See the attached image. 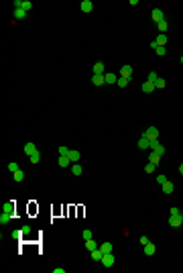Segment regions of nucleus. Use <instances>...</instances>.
<instances>
[{"label":"nucleus","instance_id":"29","mask_svg":"<svg viewBox=\"0 0 183 273\" xmlns=\"http://www.w3.org/2000/svg\"><path fill=\"white\" fill-rule=\"evenodd\" d=\"M159 159H161V155H157V153H153V151H151V155H149V163L157 165V163H159Z\"/></svg>","mask_w":183,"mask_h":273},{"label":"nucleus","instance_id":"12","mask_svg":"<svg viewBox=\"0 0 183 273\" xmlns=\"http://www.w3.org/2000/svg\"><path fill=\"white\" fill-rule=\"evenodd\" d=\"M136 145H138V149H149L151 141H149V139H147V136H145V132H143V136H140V139H138V143H136Z\"/></svg>","mask_w":183,"mask_h":273},{"label":"nucleus","instance_id":"28","mask_svg":"<svg viewBox=\"0 0 183 273\" xmlns=\"http://www.w3.org/2000/svg\"><path fill=\"white\" fill-rule=\"evenodd\" d=\"M157 80H159L157 72H149V76H147V82H151V84H157Z\"/></svg>","mask_w":183,"mask_h":273},{"label":"nucleus","instance_id":"14","mask_svg":"<svg viewBox=\"0 0 183 273\" xmlns=\"http://www.w3.org/2000/svg\"><path fill=\"white\" fill-rule=\"evenodd\" d=\"M157 253V247H155L153 243H149V245H145V255L147 257H153V255Z\"/></svg>","mask_w":183,"mask_h":273},{"label":"nucleus","instance_id":"10","mask_svg":"<svg viewBox=\"0 0 183 273\" xmlns=\"http://www.w3.org/2000/svg\"><path fill=\"white\" fill-rule=\"evenodd\" d=\"M15 210H16V204H15V200L6 202V204L2 206V212H10V214H15Z\"/></svg>","mask_w":183,"mask_h":273},{"label":"nucleus","instance_id":"2","mask_svg":"<svg viewBox=\"0 0 183 273\" xmlns=\"http://www.w3.org/2000/svg\"><path fill=\"white\" fill-rule=\"evenodd\" d=\"M145 136L149 139V141H155V139H159V128L157 127H149L145 131Z\"/></svg>","mask_w":183,"mask_h":273},{"label":"nucleus","instance_id":"37","mask_svg":"<svg viewBox=\"0 0 183 273\" xmlns=\"http://www.w3.org/2000/svg\"><path fill=\"white\" fill-rule=\"evenodd\" d=\"M179 214H181V212H179V208H177V206H173V208L169 210V216H179Z\"/></svg>","mask_w":183,"mask_h":273},{"label":"nucleus","instance_id":"41","mask_svg":"<svg viewBox=\"0 0 183 273\" xmlns=\"http://www.w3.org/2000/svg\"><path fill=\"white\" fill-rule=\"evenodd\" d=\"M155 88H165V80L159 78V80H157V84H155Z\"/></svg>","mask_w":183,"mask_h":273},{"label":"nucleus","instance_id":"39","mask_svg":"<svg viewBox=\"0 0 183 273\" xmlns=\"http://www.w3.org/2000/svg\"><path fill=\"white\" fill-rule=\"evenodd\" d=\"M8 169L12 171V173H15V171H19V163H15V161H12V163H8Z\"/></svg>","mask_w":183,"mask_h":273},{"label":"nucleus","instance_id":"1","mask_svg":"<svg viewBox=\"0 0 183 273\" xmlns=\"http://www.w3.org/2000/svg\"><path fill=\"white\" fill-rule=\"evenodd\" d=\"M104 267H114V263H116V257L112 253H104V257H102V261H100Z\"/></svg>","mask_w":183,"mask_h":273},{"label":"nucleus","instance_id":"25","mask_svg":"<svg viewBox=\"0 0 183 273\" xmlns=\"http://www.w3.org/2000/svg\"><path fill=\"white\" fill-rule=\"evenodd\" d=\"M100 249H102V253H112V249H114V247H112V243H102L100 245Z\"/></svg>","mask_w":183,"mask_h":273},{"label":"nucleus","instance_id":"4","mask_svg":"<svg viewBox=\"0 0 183 273\" xmlns=\"http://www.w3.org/2000/svg\"><path fill=\"white\" fill-rule=\"evenodd\" d=\"M79 10H82L83 15L92 12V10H94V2H92V0H82V4H79Z\"/></svg>","mask_w":183,"mask_h":273},{"label":"nucleus","instance_id":"24","mask_svg":"<svg viewBox=\"0 0 183 273\" xmlns=\"http://www.w3.org/2000/svg\"><path fill=\"white\" fill-rule=\"evenodd\" d=\"M12 177H15V181H16V184H20V181L24 180V171H23V169L15 171V173H12Z\"/></svg>","mask_w":183,"mask_h":273},{"label":"nucleus","instance_id":"7","mask_svg":"<svg viewBox=\"0 0 183 273\" xmlns=\"http://www.w3.org/2000/svg\"><path fill=\"white\" fill-rule=\"evenodd\" d=\"M23 151L27 153V155H33V153H37L39 149H37V145H35V143H24V147H23Z\"/></svg>","mask_w":183,"mask_h":273},{"label":"nucleus","instance_id":"30","mask_svg":"<svg viewBox=\"0 0 183 273\" xmlns=\"http://www.w3.org/2000/svg\"><path fill=\"white\" fill-rule=\"evenodd\" d=\"M29 159H31V163H33V165H37L39 161H41V153H39V151H37V153H33Z\"/></svg>","mask_w":183,"mask_h":273},{"label":"nucleus","instance_id":"22","mask_svg":"<svg viewBox=\"0 0 183 273\" xmlns=\"http://www.w3.org/2000/svg\"><path fill=\"white\" fill-rule=\"evenodd\" d=\"M94 73H98V76H104V63H102V61L94 63Z\"/></svg>","mask_w":183,"mask_h":273},{"label":"nucleus","instance_id":"42","mask_svg":"<svg viewBox=\"0 0 183 273\" xmlns=\"http://www.w3.org/2000/svg\"><path fill=\"white\" fill-rule=\"evenodd\" d=\"M155 51H157V55H165L167 53V47H157Z\"/></svg>","mask_w":183,"mask_h":273},{"label":"nucleus","instance_id":"21","mask_svg":"<svg viewBox=\"0 0 183 273\" xmlns=\"http://www.w3.org/2000/svg\"><path fill=\"white\" fill-rule=\"evenodd\" d=\"M69 169H71V173H73V176H82V171H83V167L79 165V163H73V165L69 167Z\"/></svg>","mask_w":183,"mask_h":273},{"label":"nucleus","instance_id":"32","mask_svg":"<svg viewBox=\"0 0 183 273\" xmlns=\"http://www.w3.org/2000/svg\"><path fill=\"white\" fill-rule=\"evenodd\" d=\"M128 82H130V80H126V78H120V76H118V82H116V84H118L120 88H126V86H128Z\"/></svg>","mask_w":183,"mask_h":273},{"label":"nucleus","instance_id":"15","mask_svg":"<svg viewBox=\"0 0 183 273\" xmlns=\"http://www.w3.org/2000/svg\"><path fill=\"white\" fill-rule=\"evenodd\" d=\"M161 190H163V194H173V190H175V188H173V184H171V181H165V184L163 185H161Z\"/></svg>","mask_w":183,"mask_h":273},{"label":"nucleus","instance_id":"46","mask_svg":"<svg viewBox=\"0 0 183 273\" xmlns=\"http://www.w3.org/2000/svg\"><path fill=\"white\" fill-rule=\"evenodd\" d=\"M179 173H181V176H183V163H181V165H179Z\"/></svg>","mask_w":183,"mask_h":273},{"label":"nucleus","instance_id":"20","mask_svg":"<svg viewBox=\"0 0 183 273\" xmlns=\"http://www.w3.org/2000/svg\"><path fill=\"white\" fill-rule=\"evenodd\" d=\"M24 16H27V10H23V8H15V20H23Z\"/></svg>","mask_w":183,"mask_h":273},{"label":"nucleus","instance_id":"5","mask_svg":"<svg viewBox=\"0 0 183 273\" xmlns=\"http://www.w3.org/2000/svg\"><path fill=\"white\" fill-rule=\"evenodd\" d=\"M169 226H173V228H179V226L183 224V220H181V214L179 216H171V218H167Z\"/></svg>","mask_w":183,"mask_h":273},{"label":"nucleus","instance_id":"45","mask_svg":"<svg viewBox=\"0 0 183 273\" xmlns=\"http://www.w3.org/2000/svg\"><path fill=\"white\" fill-rule=\"evenodd\" d=\"M53 273H65V269L63 267H53Z\"/></svg>","mask_w":183,"mask_h":273},{"label":"nucleus","instance_id":"3","mask_svg":"<svg viewBox=\"0 0 183 273\" xmlns=\"http://www.w3.org/2000/svg\"><path fill=\"white\" fill-rule=\"evenodd\" d=\"M15 8H23V10L29 12L33 8V2H29V0H15Z\"/></svg>","mask_w":183,"mask_h":273},{"label":"nucleus","instance_id":"38","mask_svg":"<svg viewBox=\"0 0 183 273\" xmlns=\"http://www.w3.org/2000/svg\"><path fill=\"white\" fill-rule=\"evenodd\" d=\"M10 236H12V239H20V236H23V230H12V234H10Z\"/></svg>","mask_w":183,"mask_h":273},{"label":"nucleus","instance_id":"26","mask_svg":"<svg viewBox=\"0 0 183 273\" xmlns=\"http://www.w3.org/2000/svg\"><path fill=\"white\" fill-rule=\"evenodd\" d=\"M86 249H87V251H90V253H92V251H94V249H98V243H96V240H94V239L86 240Z\"/></svg>","mask_w":183,"mask_h":273},{"label":"nucleus","instance_id":"6","mask_svg":"<svg viewBox=\"0 0 183 273\" xmlns=\"http://www.w3.org/2000/svg\"><path fill=\"white\" fill-rule=\"evenodd\" d=\"M151 19H153L155 23H159V20L165 19V12H163L161 8H153V12H151Z\"/></svg>","mask_w":183,"mask_h":273},{"label":"nucleus","instance_id":"9","mask_svg":"<svg viewBox=\"0 0 183 273\" xmlns=\"http://www.w3.org/2000/svg\"><path fill=\"white\" fill-rule=\"evenodd\" d=\"M57 163H59V167H71V165H73L71 159H69V157H65V155H59Z\"/></svg>","mask_w":183,"mask_h":273},{"label":"nucleus","instance_id":"47","mask_svg":"<svg viewBox=\"0 0 183 273\" xmlns=\"http://www.w3.org/2000/svg\"><path fill=\"white\" fill-rule=\"evenodd\" d=\"M181 63H183V55H181Z\"/></svg>","mask_w":183,"mask_h":273},{"label":"nucleus","instance_id":"31","mask_svg":"<svg viewBox=\"0 0 183 273\" xmlns=\"http://www.w3.org/2000/svg\"><path fill=\"white\" fill-rule=\"evenodd\" d=\"M161 147V143H159V139H155V141H151V145H149V149L151 151H157V149H159Z\"/></svg>","mask_w":183,"mask_h":273},{"label":"nucleus","instance_id":"33","mask_svg":"<svg viewBox=\"0 0 183 273\" xmlns=\"http://www.w3.org/2000/svg\"><path fill=\"white\" fill-rule=\"evenodd\" d=\"M82 236H83V240H90V239H94V234H92V230H83V232H82Z\"/></svg>","mask_w":183,"mask_h":273},{"label":"nucleus","instance_id":"43","mask_svg":"<svg viewBox=\"0 0 183 273\" xmlns=\"http://www.w3.org/2000/svg\"><path fill=\"white\" fill-rule=\"evenodd\" d=\"M151 240H149V236H140V245H143V247H145V245H149Z\"/></svg>","mask_w":183,"mask_h":273},{"label":"nucleus","instance_id":"13","mask_svg":"<svg viewBox=\"0 0 183 273\" xmlns=\"http://www.w3.org/2000/svg\"><path fill=\"white\" fill-rule=\"evenodd\" d=\"M140 90H143L145 94H151V92H155L157 88H155V84H151V82H145L143 86H140Z\"/></svg>","mask_w":183,"mask_h":273},{"label":"nucleus","instance_id":"18","mask_svg":"<svg viewBox=\"0 0 183 273\" xmlns=\"http://www.w3.org/2000/svg\"><path fill=\"white\" fill-rule=\"evenodd\" d=\"M90 255H92V259H94V261H102V257H104V253H102L100 247H98V249H94Z\"/></svg>","mask_w":183,"mask_h":273},{"label":"nucleus","instance_id":"23","mask_svg":"<svg viewBox=\"0 0 183 273\" xmlns=\"http://www.w3.org/2000/svg\"><path fill=\"white\" fill-rule=\"evenodd\" d=\"M104 80H106V84H116L118 82L116 73H104Z\"/></svg>","mask_w":183,"mask_h":273},{"label":"nucleus","instance_id":"48","mask_svg":"<svg viewBox=\"0 0 183 273\" xmlns=\"http://www.w3.org/2000/svg\"><path fill=\"white\" fill-rule=\"evenodd\" d=\"M181 220H183V212H181Z\"/></svg>","mask_w":183,"mask_h":273},{"label":"nucleus","instance_id":"19","mask_svg":"<svg viewBox=\"0 0 183 273\" xmlns=\"http://www.w3.org/2000/svg\"><path fill=\"white\" fill-rule=\"evenodd\" d=\"M155 41H157V45H159V47H167V35H165V33H161Z\"/></svg>","mask_w":183,"mask_h":273},{"label":"nucleus","instance_id":"44","mask_svg":"<svg viewBox=\"0 0 183 273\" xmlns=\"http://www.w3.org/2000/svg\"><path fill=\"white\" fill-rule=\"evenodd\" d=\"M153 153H157V155H165V147H163V145H161V147H159V149H157V151H153Z\"/></svg>","mask_w":183,"mask_h":273},{"label":"nucleus","instance_id":"27","mask_svg":"<svg viewBox=\"0 0 183 273\" xmlns=\"http://www.w3.org/2000/svg\"><path fill=\"white\" fill-rule=\"evenodd\" d=\"M157 27H159V31H161V33H167V27H169V23H167V19H163V20H159V23H157Z\"/></svg>","mask_w":183,"mask_h":273},{"label":"nucleus","instance_id":"8","mask_svg":"<svg viewBox=\"0 0 183 273\" xmlns=\"http://www.w3.org/2000/svg\"><path fill=\"white\" fill-rule=\"evenodd\" d=\"M120 78L132 80V67H130V65H122V69H120Z\"/></svg>","mask_w":183,"mask_h":273},{"label":"nucleus","instance_id":"16","mask_svg":"<svg viewBox=\"0 0 183 273\" xmlns=\"http://www.w3.org/2000/svg\"><path fill=\"white\" fill-rule=\"evenodd\" d=\"M12 216L15 214H10V212H2L0 214V224H8L10 220H12Z\"/></svg>","mask_w":183,"mask_h":273},{"label":"nucleus","instance_id":"34","mask_svg":"<svg viewBox=\"0 0 183 273\" xmlns=\"http://www.w3.org/2000/svg\"><path fill=\"white\" fill-rule=\"evenodd\" d=\"M20 230H23V236H27V234H31V232H33V228H31V224H24V226H23V228H20Z\"/></svg>","mask_w":183,"mask_h":273},{"label":"nucleus","instance_id":"36","mask_svg":"<svg viewBox=\"0 0 183 273\" xmlns=\"http://www.w3.org/2000/svg\"><path fill=\"white\" fill-rule=\"evenodd\" d=\"M69 151H71V149H67V147H59V155H65V157H69Z\"/></svg>","mask_w":183,"mask_h":273},{"label":"nucleus","instance_id":"11","mask_svg":"<svg viewBox=\"0 0 183 273\" xmlns=\"http://www.w3.org/2000/svg\"><path fill=\"white\" fill-rule=\"evenodd\" d=\"M92 84H94V86H104V84H106V80H104V76H98V73H94V76H92Z\"/></svg>","mask_w":183,"mask_h":273},{"label":"nucleus","instance_id":"17","mask_svg":"<svg viewBox=\"0 0 183 273\" xmlns=\"http://www.w3.org/2000/svg\"><path fill=\"white\" fill-rule=\"evenodd\" d=\"M69 159H71V163H77V161L82 159V153L75 151V149H71V151H69Z\"/></svg>","mask_w":183,"mask_h":273},{"label":"nucleus","instance_id":"35","mask_svg":"<svg viewBox=\"0 0 183 273\" xmlns=\"http://www.w3.org/2000/svg\"><path fill=\"white\" fill-rule=\"evenodd\" d=\"M155 167H157V165H153V163H147L145 171H147V173H149V176H151V173H155Z\"/></svg>","mask_w":183,"mask_h":273},{"label":"nucleus","instance_id":"40","mask_svg":"<svg viewBox=\"0 0 183 273\" xmlns=\"http://www.w3.org/2000/svg\"><path fill=\"white\" fill-rule=\"evenodd\" d=\"M165 181H169V180H167V177L163 176V173H161V176H157V184H161V185H163Z\"/></svg>","mask_w":183,"mask_h":273}]
</instances>
